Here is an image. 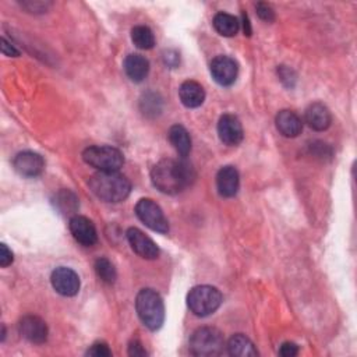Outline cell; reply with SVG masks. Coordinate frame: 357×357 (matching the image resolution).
<instances>
[{
    "mask_svg": "<svg viewBox=\"0 0 357 357\" xmlns=\"http://www.w3.org/2000/svg\"><path fill=\"white\" fill-rule=\"evenodd\" d=\"M194 178L189 163L176 159H162L151 170L152 185L163 194L182 193Z\"/></svg>",
    "mask_w": 357,
    "mask_h": 357,
    "instance_id": "1",
    "label": "cell"
},
{
    "mask_svg": "<svg viewBox=\"0 0 357 357\" xmlns=\"http://www.w3.org/2000/svg\"><path fill=\"white\" fill-rule=\"evenodd\" d=\"M90 189L105 203L125 201L132 192L129 178L119 172H98L90 178Z\"/></svg>",
    "mask_w": 357,
    "mask_h": 357,
    "instance_id": "2",
    "label": "cell"
},
{
    "mask_svg": "<svg viewBox=\"0 0 357 357\" xmlns=\"http://www.w3.org/2000/svg\"><path fill=\"white\" fill-rule=\"evenodd\" d=\"M136 309L143 324L151 331H156L165 321V306L162 297L154 289H143L137 294Z\"/></svg>",
    "mask_w": 357,
    "mask_h": 357,
    "instance_id": "3",
    "label": "cell"
},
{
    "mask_svg": "<svg viewBox=\"0 0 357 357\" xmlns=\"http://www.w3.org/2000/svg\"><path fill=\"white\" fill-rule=\"evenodd\" d=\"M222 305L221 292L208 285L196 286L187 294V306L197 317H208Z\"/></svg>",
    "mask_w": 357,
    "mask_h": 357,
    "instance_id": "4",
    "label": "cell"
},
{
    "mask_svg": "<svg viewBox=\"0 0 357 357\" xmlns=\"http://www.w3.org/2000/svg\"><path fill=\"white\" fill-rule=\"evenodd\" d=\"M83 159L99 172H119L125 163L123 154L108 145H94L83 152Z\"/></svg>",
    "mask_w": 357,
    "mask_h": 357,
    "instance_id": "5",
    "label": "cell"
},
{
    "mask_svg": "<svg viewBox=\"0 0 357 357\" xmlns=\"http://www.w3.org/2000/svg\"><path fill=\"white\" fill-rule=\"evenodd\" d=\"M222 349L223 335L216 328H198L190 338V351L194 356H216Z\"/></svg>",
    "mask_w": 357,
    "mask_h": 357,
    "instance_id": "6",
    "label": "cell"
},
{
    "mask_svg": "<svg viewBox=\"0 0 357 357\" xmlns=\"http://www.w3.org/2000/svg\"><path fill=\"white\" fill-rule=\"evenodd\" d=\"M136 214L139 219L154 232H158V233L169 232V222L163 211L155 201L150 198L140 200L136 205Z\"/></svg>",
    "mask_w": 357,
    "mask_h": 357,
    "instance_id": "7",
    "label": "cell"
},
{
    "mask_svg": "<svg viewBox=\"0 0 357 357\" xmlns=\"http://www.w3.org/2000/svg\"><path fill=\"white\" fill-rule=\"evenodd\" d=\"M50 282L53 289L62 296L73 297L80 290V278L72 268L59 267L52 272Z\"/></svg>",
    "mask_w": 357,
    "mask_h": 357,
    "instance_id": "8",
    "label": "cell"
},
{
    "mask_svg": "<svg viewBox=\"0 0 357 357\" xmlns=\"http://www.w3.org/2000/svg\"><path fill=\"white\" fill-rule=\"evenodd\" d=\"M219 140L227 147H236L243 141V126L234 114L226 113L218 122Z\"/></svg>",
    "mask_w": 357,
    "mask_h": 357,
    "instance_id": "9",
    "label": "cell"
},
{
    "mask_svg": "<svg viewBox=\"0 0 357 357\" xmlns=\"http://www.w3.org/2000/svg\"><path fill=\"white\" fill-rule=\"evenodd\" d=\"M211 74L212 79L222 87H229L232 85L236 79L237 74H239V68H237V63L233 61L232 57L229 56H216L214 61L211 62Z\"/></svg>",
    "mask_w": 357,
    "mask_h": 357,
    "instance_id": "10",
    "label": "cell"
},
{
    "mask_svg": "<svg viewBox=\"0 0 357 357\" xmlns=\"http://www.w3.org/2000/svg\"><path fill=\"white\" fill-rule=\"evenodd\" d=\"M69 226L73 237L80 245L85 247H91L98 242V233H96L95 225L88 218L81 215H74L72 216Z\"/></svg>",
    "mask_w": 357,
    "mask_h": 357,
    "instance_id": "11",
    "label": "cell"
},
{
    "mask_svg": "<svg viewBox=\"0 0 357 357\" xmlns=\"http://www.w3.org/2000/svg\"><path fill=\"white\" fill-rule=\"evenodd\" d=\"M127 241L132 246V249L141 257L145 260H155L159 256V249L158 246L154 243V241H151L147 234H144L140 229L137 227H130L127 230Z\"/></svg>",
    "mask_w": 357,
    "mask_h": 357,
    "instance_id": "12",
    "label": "cell"
},
{
    "mask_svg": "<svg viewBox=\"0 0 357 357\" xmlns=\"http://www.w3.org/2000/svg\"><path fill=\"white\" fill-rule=\"evenodd\" d=\"M16 172L24 177H37L45 169L43 158L32 151H24L16 155L13 161Z\"/></svg>",
    "mask_w": 357,
    "mask_h": 357,
    "instance_id": "13",
    "label": "cell"
},
{
    "mask_svg": "<svg viewBox=\"0 0 357 357\" xmlns=\"http://www.w3.org/2000/svg\"><path fill=\"white\" fill-rule=\"evenodd\" d=\"M19 331L23 338L31 343H45L48 339V325L46 323L37 316H26L20 320Z\"/></svg>",
    "mask_w": 357,
    "mask_h": 357,
    "instance_id": "14",
    "label": "cell"
},
{
    "mask_svg": "<svg viewBox=\"0 0 357 357\" xmlns=\"http://www.w3.org/2000/svg\"><path fill=\"white\" fill-rule=\"evenodd\" d=\"M239 187H241L239 172H237V169L233 166H223L216 174L218 193L225 198H230L237 194Z\"/></svg>",
    "mask_w": 357,
    "mask_h": 357,
    "instance_id": "15",
    "label": "cell"
},
{
    "mask_svg": "<svg viewBox=\"0 0 357 357\" xmlns=\"http://www.w3.org/2000/svg\"><path fill=\"white\" fill-rule=\"evenodd\" d=\"M275 125L278 132L287 139H294L303 130L302 119L292 110H280L276 114Z\"/></svg>",
    "mask_w": 357,
    "mask_h": 357,
    "instance_id": "16",
    "label": "cell"
},
{
    "mask_svg": "<svg viewBox=\"0 0 357 357\" xmlns=\"http://www.w3.org/2000/svg\"><path fill=\"white\" fill-rule=\"evenodd\" d=\"M306 123L316 132L327 130L332 123V116L329 109L320 102L312 103L306 110Z\"/></svg>",
    "mask_w": 357,
    "mask_h": 357,
    "instance_id": "17",
    "label": "cell"
},
{
    "mask_svg": "<svg viewBox=\"0 0 357 357\" xmlns=\"http://www.w3.org/2000/svg\"><path fill=\"white\" fill-rule=\"evenodd\" d=\"M178 96H181L182 103L186 108H198L205 101V91L203 85L197 81H185L181 88H178Z\"/></svg>",
    "mask_w": 357,
    "mask_h": 357,
    "instance_id": "18",
    "label": "cell"
},
{
    "mask_svg": "<svg viewBox=\"0 0 357 357\" xmlns=\"http://www.w3.org/2000/svg\"><path fill=\"white\" fill-rule=\"evenodd\" d=\"M125 72L134 83H141L150 73V62L141 54H129L125 61Z\"/></svg>",
    "mask_w": 357,
    "mask_h": 357,
    "instance_id": "19",
    "label": "cell"
},
{
    "mask_svg": "<svg viewBox=\"0 0 357 357\" xmlns=\"http://www.w3.org/2000/svg\"><path fill=\"white\" fill-rule=\"evenodd\" d=\"M169 141L176 150V152L182 156H187L192 151V137L189 132L182 125H174L169 129L167 133Z\"/></svg>",
    "mask_w": 357,
    "mask_h": 357,
    "instance_id": "20",
    "label": "cell"
},
{
    "mask_svg": "<svg viewBox=\"0 0 357 357\" xmlns=\"http://www.w3.org/2000/svg\"><path fill=\"white\" fill-rule=\"evenodd\" d=\"M227 353L233 357H254L258 354L254 343L245 335H233L227 342Z\"/></svg>",
    "mask_w": 357,
    "mask_h": 357,
    "instance_id": "21",
    "label": "cell"
},
{
    "mask_svg": "<svg viewBox=\"0 0 357 357\" xmlns=\"http://www.w3.org/2000/svg\"><path fill=\"white\" fill-rule=\"evenodd\" d=\"M214 28L216 30V32L222 37H234L237 32H239L241 28V23L234 16L227 14V13H218L214 17Z\"/></svg>",
    "mask_w": 357,
    "mask_h": 357,
    "instance_id": "22",
    "label": "cell"
},
{
    "mask_svg": "<svg viewBox=\"0 0 357 357\" xmlns=\"http://www.w3.org/2000/svg\"><path fill=\"white\" fill-rule=\"evenodd\" d=\"M53 204L61 214L73 215L79 208V198L70 190H62L54 196Z\"/></svg>",
    "mask_w": 357,
    "mask_h": 357,
    "instance_id": "23",
    "label": "cell"
},
{
    "mask_svg": "<svg viewBox=\"0 0 357 357\" xmlns=\"http://www.w3.org/2000/svg\"><path fill=\"white\" fill-rule=\"evenodd\" d=\"M132 41L133 43L143 50L152 49L155 45V37L151 28L145 26H137L132 30Z\"/></svg>",
    "mask_w": 357,
    "mask_h": 357,
    "instance_id": "24",
    "label": "cell"
},
{
    "mask_svg": "<svg viewBox=\"0 0 357 357\" xmlns=\"http://www.w3.org/2000/svg\"><path fill=\"white\" fill-rule=\"evenodd\" d=\"M94 268H95V272H96L98 278H99L102 282H105V283H108V285L114 283V280H116V278H117L116 268H114V265H113L108 258H105V257L98 258V260L95 261Z\"/></svg>",
    "mask_w": 357,
    "mask_h": 357,
    "instance_id": "25",
    "label": "cell"
},
{
    "mask_svg": "<svg viewBox=\"0 0 357 357\" xmlns=\"http://www.w3.org/2000/svg\"><path fill=\"white\" fill-rule=\"evenodd\" d=\"M143 103V112L145 114H156L159 110H161V101L156 99V95L155 94H148L145 95V99L141 101Z\"/></svg>",
    "mask_w": 357,
    "mask_h": 357,
    "instance_id": "26",
    "label": "cell"
},
{
    "mask_svg": "<svg viewBox=\"0 0 357 357\" xmlns=\"http://www.w3.org/2000/svg\"><path fill=\"white\" fill-rule=\"evenodd\" d=\"M88 356H94V357H109L112 356V350L109 349V346L106 343H94L88 351Z\"/></svg>",
    "mask_w": 357,
    "mask_h": 357,
    "instance_id": "27",
    "label": "cell"
},
{
    "mask_svg": "<svg viewBox=\"0 0 357 357\" xmlns=\"http://www.w3.org/2000/svg\"><path fill=\"white\" fill-rule=\"evenodd\" d=\"M256 9H257V14H258V17H260L261 20H264V21H267V23H271V21L275 20V12H274V9H272L269 5H267V3H258V5L256 6Z\"/></svg>",
    "mask_w": 357,
    "mask_h": 357,
    "instance_id": "28",
    "label": "cell"
},
{
    "mask_svg": "<svg viewBox=\"0 0 357 357\" xmlns=\"http://www.w3.org/2000/svg\"><path fill=\"white\" fill-rule=\"evenodd\" d=\"M13 263V253L8 249L6 245L0 246V267L6 268Z\"/></svg>",
    "mask_w": 357,
    "mask_h": 357,
    "instance_id": "29",
    "label": "cell"
},
{
    "mask_svg": "<svg viewBox=\"0 0 357 357\" xmlns=\"http://www.w3.org/2000/svg\"><path fill=\"white\" fill-rule=\"evenodd\" d=\"M297 353H299V347H297V345L293 342H285L279 349V354L283 357H293Z\"/></svg>",
    "mask_w": 357,
    "mask_h": 357,
    "instance_id": "30",
    "label": "cell"
},
{
    "mask_svg": "<svg viewBox=\"0 0 357 357\" xmlns=\"http://www.w3.org/2000/svg\"><path fill=\"white\" fill-rule=\"evenodd\" d=\"M2 53L8 57H19L20 52L5 38H2Z\"/></svg>",
    "mask_w": 357,
    "mask_h": 357,
    "instance_id": "31",
    "label": "cell"
},
{
    "mask_svg": "<svg viewBox=\"0 0 357 357\" xmlns=\"http://www.w3.org/2000/svg\"><path fill=\"white\" fill-rule=\"evenodd\" d=\"M129 354L130 356H147V351H145V349L143 347V345L140 342L134 340L129 346Z\"/></svg>",
    "mask_w": 357,
    "mask_h": 357,
    "instance_id": "32",
    "label": "cell"
},
{
    "mask_svg": "<svg viewBox=\"0 0 357 357\" xmlns=\"http://www.w3.org/2000/svg\"><path fill=\"white\" fill-rule=\"evenodd\" d=\"M243 30H245V35H252V28H250L247 14H243Z\"/></svg>",
    "mask_w": 357,
    "mask_h": 357,
    "instance_id": "33",
    "label": "cell"
}]
</instances>
